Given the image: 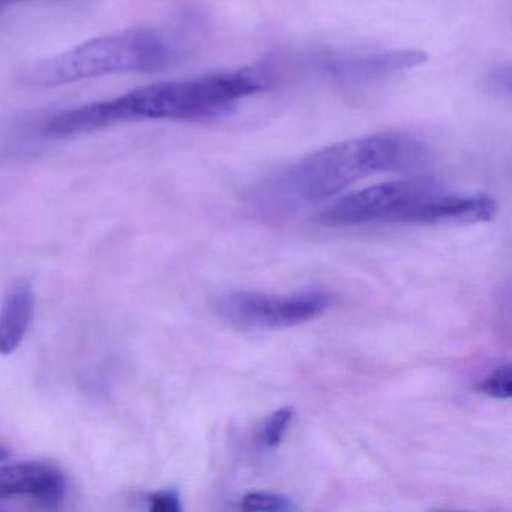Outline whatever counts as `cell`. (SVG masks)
<instances>
[{
    "instance_id": "cell-1",
    "label": "cell",
    "mask_w": 512,
    "mask_h": 512,
    "mask_svg": "<svg viewBox=\"0 0 512 512\" xmlns=\"http://www.w3.org/2000/svg\"><path fill=\"white\" fill-rule=\"evenodd\" d=\"M265 80L254 70L211 74L199 79L155 83L115 100L91 103L58 116L64 136H79L121 122L205 121L217 118L245 97L262 92Z\"/></svg>"
},
{
    "instance_id": "cell-2",
    "label": "cell",
    "mask_w": 512,
    "mask_h": 512,
    "mask_svg": "<svg viewBox=\"0 0 512 512\" xmlns=\"http://www.w3.org/2000/svg\"><path fill=\"white\" fill-rule=\"evenodd\" d=\"M428 161L430 151L419 140L406 134H374L328 146L304 158L278 179L275 190L286 205H316L367 176L416 172Z\"/></svg>"
},
{
    "instance_id": "cell-3",
    "label": "cell",
    "mask_w": 512,
    "mask_h": 512,
    "mask_svg": "<svg viewBox=\"0 0 512 512\" xmlns=\"http://www.w3.org/2000/svg\"><path fill=\"white\" fill-rule=\"evenodd\" d=\"M178 59L175 47L151 29H130L86 41L68 52L23 65L16 83L49 89L109 74L157 73Z\"/></svg>"
},
{
    "instance_id": "cell-4",
    "label": "cell",
    "mask_w": 512,
    "mask_h": 512,
    "mask_svg": "<svg viewBox=\"0 0 512 512\" xmlns=\"http://www.w3.org/2000/svg\"><path fill=\"white\" fill-rule=\"evenodd\" d=\"M443 187L428 176L374 185L341 197L322 212L320 221L326 226L421 224L425 208Z\"/></svg>"
},
{
    "instance_id": "cell-5",
    "label": "cell",
    "mask_w": 512,
    "mask_h": 512,
    "mask_svg": "<svg viewBox=\"0 0 512 512\" xmlns=\"http://www.w3.org/2000/svg\"><path fill=\"white\" fill-rule=\"evenodd\" d=\"M328 293L305 292L272 296L257 292H232L218 301V311L233 325L245 329H283L310 322L331 308Z\"/></svg>"
},
{
    "instance_id": "cell-6",
    "label": "cell",
    "mask_w": 512,
    "mask_h": 512,
    "mask_svg": "<svg viewBox=\"0 0 512 512\" xmlns=\"http://www.w3.org/2000/svg\"><path fill=\"white\" fill-rule=\"evenodd\" d=\"M67 493V478L58 466L23 461L0 467V499L31 497L46 508H56Z\"/></svg>"
},
{
    "instance_id": "cell-7",
    "label": "cell",
    "mask_w": 512,
    "mask_h": 512,
    "mask_svg": "<svg viewBox=\"0 0 512 512\" xmlns=\"http://www.w3.org/2000/svg\"><path fill=\"white\" fill-rule=\"evenodd\" d=\"M422 50H395L371 55L332 56L323 61V71L335 79L346 82H364L401 73L427 61Z\"/></svg>"
},
{
    "instance_id": "cell-8",
    "label": "cell",
    "mask_w": 512,
    "mask_h": 512,
    "mask_svg": "<svg viewBox=\"0 0 512 512\" xmlns=\"http://www.w3.org/2000/svg\"><path fill=\"white\" fill-rule=\"evenodd\" d=\"M35 314V289L28 278H20L0 305V355L8 356L25 340Z\"/></svg>"
},
{
    "instance_id": "cell-9",
    "label": "cell",
    "mask_w": 512,
    "mask_h": 512,
    "mask_svg": "<svg viewBox=\"0 0 512 512\" xmlns=\"http://www.w3.org/2000/svg\"><path fill=\"white\" fill-rule=\"evenodd\" d=\"M241 508L244 511L284 512L293 511L295 503L289 497L277 493H248L242 497Z\"/></svg>"
},
{
    "instance_id": "cell-10",
    "label": "cell",
    "mask_w": 512,
    "mask_h": 512,
    "mask_svg": "<svg viewBox=\"0 0 512 512\" xmlns=\"http://www.w3.org/2000/svg\"><path fill=\"white\" fill-rule=\"evenodd\" d=\"M293 415H295V410L292 407H281L266 419L262 431V440L266 446L274 448L283 442L284 434L292 424Z\"/></svg>"
},
{
    "instance_id": "cell-11",
    "label": "cell",
    "mask_w": 512,
    "mask_h": 512,
    "mask_svg": "<svg viewBox=\"0 0 512 512\" xmlns=\"http://www.w3.org/2000/svg\"><path fill=\"white\" fill-rule=\"evenodd\" d=\"M511 379V365H500L479 383L478 391L497 400H508L511 398Z\"/></svg>"
},
{
    "instance_id": "cell-12",
    "label": "cell",
    "mask_w": 512,
    "mask_h": 512,
    "mask_svg": "<svg viewBox=\"0 0 512 512\" xmlns=\"http://www.w3.org/2000/svg\"><path fill=\"white\" fill-rule=\"evenodd\" d=\"M149 509L152 512H179L182 511L181 496L176 490H163L152 493L148 499Z\"/></svg>"
},
{
    "instance_id": "cell-13",
    "label": "cell",
    "mask_w": 512,
    "mask_h": 512,
    "mask_svg": "<svg viewBox=\"0 0 512 512\" xmlns=\"http://www.w3.org/2000/svg\"><path fill=\"white\" fill-rule=\"evenodd\" d=\"M20 2H23V0H0V13L13 7V5L20 4Z\"/></svg>"
},
{
    "instance_id": "cell-14",
    "label": "cell",
    "mask_w": 512,
    "mask_h": 512,
    "mask_svg": "<svg viewBox=\"0 0 512 512\" xmlns=\"http://www.w3.org/2000/svg\"><path fill=\"white\" fill-rule=\"evenodd\" d=\"M8 458H10V449L0 443V463H4Z\"/></svg>"
}]
</instances>
